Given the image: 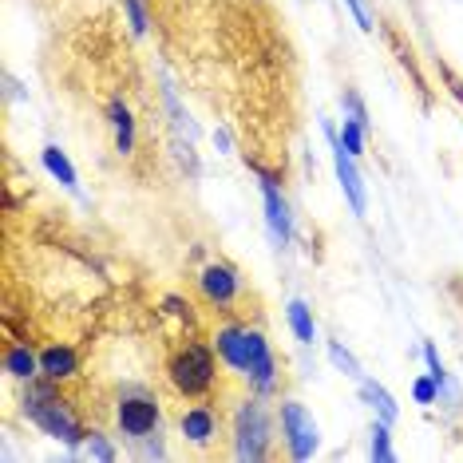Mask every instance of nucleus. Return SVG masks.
I'll list each match as a JSON object with an SVG mask.
<instances>
[{
	"label": "nucleus",
	"mask_w": 463,
	"mask_h": 463,
	"mask_svg": "<svg viewBox=\"0 0 463 463\" xmlns=\"http://www.w3.org/2000/svg\"><path fill=\"white\" fill-rule=\"evenodd\" d=\"M123 13H127L131 32L143 36V32H147V8H143V0H123Z\"/></svg>",
	"instance_id": "5701e85b"
},
{
	"label": "nucleus",
	"mask_w": 463,
	"mask_h": 463,
	"mask_svg": "<svg viewBox=\"0 0 463 463\" xmlns=\"http://www.w3.org/2000/svg\"><path fill=\"white\" fill-rule=\"evenodd\" d=\"M178 431H183L186 444L195 448H210L218 436H222V416H218L210 404H190L178 416Z\"/></svg>",
	"instance_id": "9d476101"
},
{
	"label": "nucleus",
	"mask_w": 463,
	"mask_h": 463,
	"mask_svg": "<svg viewBox=\"0 0 463 463\" xmlns=\"http://www.w3.org/2000/svg\"><path fill=\"white\" fill-rule=\"evenodd\" d=\"M87 456H92V459H104V463H112V459L119 456V451H115V444L104 436V431H87Z\"/></svg>",
	"instance_id": "412c9836"
},
{
	"label": "nucleus",
	"mask_w": 463,
	"mask_h": 463,
	"mask_svg": "<svg viewBox=\"0 0 463 463\" xmlns=\"http://www.w3.org/2000/svg\"><path fill=\"white\" fill-rule=\"evenodd\" d=\"M340 107L349 112V119H360V123L368 127V112H365V99H360L352 87H345V95H340Z\"/></svg>",
	"instance_id": "b1692460"
},
{
	"label": "nucleus",
	"mask_w": 463,
	"mask_h": 463,
	"mask_svg": "<svg viewBox=\"0 0 463 463\" xmlns=\"http://www.w3.org/2000/svg\"><path fill=\"white\" fill-rule=\"evenodd\" d=\"M107 123L115 131V150L119 155H131L135 150V115H131V107L123 99H112V107H107Z\"/></svg>",
	"instance_id": "4468645a"
},
{
	"label": "nucleus",
	"mask_w": 463,
	"mask_h": 463,
	"mask_svg": "<svg viewBox=\"0 0 463 463\" xmlns=\"http://www.w3.org/2000/svg\"><path fill=\"white\" fill-rule=\"evenodd\" d=\"M325 349H329V360H333V365H337L340 372H345V377H352V380L365 377V372H360V360L352 357V352H349L345 345H340V340H325Z\"/></svg>",
	"instance_id": "a211bd4d"
},
{
	"label": "nucleus",
	"mask_w": 463,
	"mask_h": 463,
	"mask_svg": "<svg viewBox=\"0 0 463 463\" xmlns=\"http://www.w3.org/2000/svg\"><path fill=\"white\" fill-rule=\"evenodd\" d=\"M440 392H444V385H440L431 372H424V377H416V385H412V400H416V404H440Z\"/></svg>",
	"instance_id": "aec40b11"
},
{
	"label": "nucleus",
	"mask_w": 463,
	"mask_h": 463,
	"mask_svg": "<svg viewBox=\"0 0 463 463\" xmlns=\"http://www.w3.org/2000/svg\"><path fill=\"white\" fill-rule=\"evenodd\" d=\"M360 385V400H365V404L377 412L380 420H385V424H396V416H400V404L396 400H392V392L380 385V380H372V377H360L357 380Z\"/></svg>",
	"instance_id": "ddd939ff"
},
{
	"label": "nucleus",
	"mask_w": 463,
	"mask_h": 463,
	"mask_svg": "<svg viewBox=\"0 0 463 463\" xmlns=\"http://www.w3.org/2000/svg\"><path fill=\"white\" fill-rule=\"evenodd\" d=\"M277 424H281V440H286V448H289L294 459L305 463V459L317 456L321 431H317V420L305 412V404H297V400H281Z\"/></svg>",
	"instance_id": "423d86ee"
},
{
	"label": "nucleus",
	"mask_w": 463,
	"mask_h": 463,
	"mask_svg": "<svg viewBox=\"0 0 463 463\" xmlns=\"http://www.w3.org/2000/svg\"><path fill=\"white\" fill-rule=\"evenodd\" d=\"M368 456L372 459H380V463H388L396 451H392V436H388V424L377 416V424H372V444H368Z\"/></svg>",
	"instance_id": "6ab92c4d"
},
{
	"label": "nucleus",
	"mask_w": 463,
	"mask_h": 463,
	"mask_svg": "<svg viewBox=\"0 0 463 463\" xmlns=\"http://www.w3.org/2000/svg\"><path fill=\"white\" fill-rule=\"evenodd\" d=\"M333 167H337V183L340 190H345V198H349V210L357 218H365V210H368V190H365V178H360V170H357V155H349L345 147H340V135L333 139Z\"/></svg>",
	"instance_id": "1a4fd4ad"
},
{
	"label": "nucleus",
	"mask_w": 463,
	"mask_h": 463,
	"mask_svg": "<svg viewBox=\"0 0 463 463\" xmlns=\"http://www.w3.org/2000/svg\"><path fill=\"white\" fill-rule=\"evenodd\" d=\"M365 135H368V127L360 123V119H349L345 115V127H340V147L349 150V155H365Z\"/></svg>",
	"instance_id": "f3484780"
},
{
	"label": "nucleus",
	"mask_w": 463,
	"mask_h": 463,
	"mask_svg": "<svg viewBox=\"0 0 463 463\" xmlns=\"http://www.w3.org/2000/svg\"><path fill=\"white\" fill-rule=\"evenodd\" d=\"M24 416L32 420L36 428H44L52 440H59L64 448H72V451L79 444H87V428L79 424L72 404L59 396L56 380H48V377H32L24 385Z\"/></svg>",
	"instance_id": "f03ea898"
},
{
	"label": "nucleus",
	"mask_w": 463,
	"mask_h": 463,
	"mask_svg": "<svg viewBox=\"0 0 463 463\" xmlns=\"http://www.w3.org/2000/svg\"><path fill=\"white\" fill-rule=\"evenodd\" d=\"M440 76H444V84H448V92H451V99H456V104L463 107V79H459L456 72H451V68H448V64H440Z\"/></svg>",
	"instance_id": "bb28decb"
},
{
	"label": "nucleus",
	"mask_w": 463,
	"mask_h": 463,
	"mask_svg": "<svg viewBox=\"0 0 463 463\" xmlns=\"http://www.w3.org/2000/svg\"><path fill=\"white\" fill-rule=\"evenodd\" d=\"M218 352L214 345H198V340H186L167 357V380L178 396L186 400H203L214 392L218 385Z\"/></svg>",
	"instance_id": "7ed1b4c3"
},
{
	"label": "nucleus",
	"mask_w": 463,
	"mask_h": 463,
	"mask_svg": "<svg viewBox=\"0 0 463 463\" xmlns=\"http://www.w3.org/2000/svg\"><path fill=\"white\" fill-rule=\"evenodd\" d=\"M115 428L131 444H139L143 436H155V431L163 428V404H159V396H150V392L139 385L123 388L115 400Z\"/></svg>",
	"instance_id": "20e7f679"
},
{
	"label": "nucleus",
	"mask_w": 463,
	"mask_h": 463,
	"mask_svg": "<svg viewBox=\"0 0 463 463\" xmlns=\"http://www.w3.org/2000/svg\"><path fill=\"white\" fill-rule=\"evenodd\" d=\"M163 99H167V112H170V119H175V127L186 131V139H195V123H190L186 112L178 107V99H175V92H170V87H163Z\"/></svg>",
	"instance_id": "4be33fe9"
},
{
	"label": "nucleus",
	"mask_w": 463,
	"mask_h": 463,
	"mask_svg": "<svg viewBox=\"0 0 463 463\" xmlns=\"http://www.w3.org/2000/svg\"><path fill=\"white\" fill-rule=\"evenodd\" d=\"M250 170L258 175V186H261V203H266V230H269V238H274L277 250H286L289 241H294V210H289L286 195H281V186H277V178L269 175L266 167L250 163Z\"/></svg>",
	"instance_id": "6e6552de"
},
{
	"label": "nucleus",
	"mask_w": 463,
	"mask_h": 463,
	"mask_svg": "<svg viewBox=\"0 0 463 463\" xmlns=\"http://www.w3.org/2000/svg\"><path fill=\"white\" fill-rule=\"evenodd\" d=\"M40 377L56 380V385L79 377V352L72 345H44L40 349Z\"/></svg>",
	"instance_id": "9b49d317"
},
{
	"label": "nucleus",
	"mask_w": 463,
	"mask_h": 463,
	"mask_svg": "<svg viewBox=\"0 0 463 463\" xmlns=\"http://www.w3.org/2000/svg\"><path fill=\"white\" fill-rule=\"evenodd\" d=\"M5 372H8V380L28 385L32 377H40V352H32L24 340H8L5 345Z\"/></svg>",
	"instance_id": "f8f14e48"
},
{
	"label": "nucleus",
	"mask_w": 463,
	"mask_h": 463,
	"mask_svg": "<svg viewBox=\"0 0 463 463\" xmlns=\"http://www.w3.org/2000/svg\"><path fill=\"white\" fill-rule=\"evenodd\" d=\"M163 309H167L170 317H178V321H195V313H190V301L175 297V294H170V297H163Z\"/></svg>",
	"instance_id": "393cba45"
},
{
	"label": "nucleus",
	"mask_w": 463,
	"mask_h": 463,
	"mask_svg": "<svg viewBox=\"0 0 463 463\" xmlns=\"http://www.w3.org/2000/svg\"><path fill=\"white\" fill-rule=\"evenodd\" d=\"M198 294H203L206 305L222 309V313H234V305L246 294V277L238 274L230 261H210V266L198 269Z\"/></svg>",
	"instance_id": "0eeeda50"
},
{
	"label": "nucleus",
	"mask_w": 463,
	"mask_h": 463,
	"mask_svg": "<svg viewBox=\"0 0 463 463\" xmlns=\"http://www.w3.org/2000/svg\"><path fill=\"white\" fill-rule=\"evenodd\" d=\"M210 345H214V352L222 357V365L230 372H238V377L246 380L254 396L266 400V396H274V392H277L281 365H277L274 349H269V340H266V333H261L258 325H246V321H226V325L214 329Z\"/></svg>",
	"instance_id": "f257e3e1"
},
{
	"label": "nucleus",
	"mask_w": 463,
	"mask_h": 463,
	"mask_svg": "<svg viewBox=\"0 0 463 463\" xmlns=\"http://www.w3.org/2000/svg\"><path fill=\"white\" fill-rule=\"evenodd\" d=\"M214 143H218V150H222V155H230V150H234V139H230V131H226V127H218V131H214Z\"/></svg>",
	"instance_id": "cd10ccee"
},
{
	"label": "nucleus",
	"mask_w": 463,
	"mask_h": 463,
	"mask_svg": "<svg viewBox=\"0 0 463 463\" xmlns=\"http://www.w3.org/2000/svg\"><path fill=\"white\" fill-rule=\"evenodd\" d=\"M269 444H274V428H269V416L261 408V396L241 400L234 412V456L246 463L269 459Z\"/></svg>",
	"instance_id": "39448f33"
},
{
	"label": "nucleus",
	"mask_w": 463,
	"mask_h": 463,
	"mask_svg": "<svg viewBox=\"0 0 463 463\" xmlns=\"http://www.w3.org/2000/svg\"><path fill=\"white\" fill-rule=\"evenodd\" d=\"M345 5H349V13H352V20H357L360 32H372V16H368L365 0H345Z\"/></svg>",
	"instance_id": "a878e982"
},
{
	"label": "nucleus",
	"mask_w": 463,
	"mask_h": 463,
	"mask_svg": "<svg viewBox=\"0 0 463 463\" xmlns=\"http://www.w3.org/2000/svg\"><path fill=\"white\" fill-rule=\"evenodd\" d=\"M286 317H289V329H294V337L301 340V345H313V340H317L313 309H309L305 301H289V305H286Z\"/></svg>",
	"instance_id": "dca6fc26"
},
{
	"label": "nucleus",
	"mask_w": 463,
	"mask_h": 463,
	"mask_svg": "<svg viewBox=\"0 0 463 463\" xmlns=\"http://www.w3.org/2000/svg\"><path fill=\"white\" fill-rule=\"evenodd\" d=\"M40 159H44V170L56 178L64 190H79V178H76V167H72V159L64 155L56 143H48L44 150H40Z\"/></svg>",
	"instance_id": "2eb2a0df"
}]
</instances>
